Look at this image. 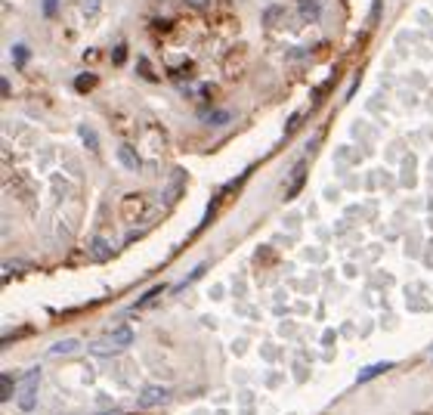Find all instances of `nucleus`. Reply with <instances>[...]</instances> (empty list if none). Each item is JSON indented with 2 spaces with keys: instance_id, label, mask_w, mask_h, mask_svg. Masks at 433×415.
<instances>
[{
  "instance_id": "nucleus-1",
  "label": "nucleus",
  "mask_w": 433,
  "mask_h": 415,
  "mask_svg": "<svg viewBox=\"0 0 433 415\" xmlns=\"http://www.w3.org/2000/svg\"><path fill=\"white\" fill-rule=\"evenodd\" d=\"M133 344V328L130 326H118L111 334H105L102 341H93L90 344V353L93 357H115V353H121L124 347Z\"/></svg>"
},
{
  "instance_id": "nucleus-2",
  "label": "nucleus",
  "mask_w": 433,
  "mask_h": 415,
  "mask_svg": "<svg viewBox=\"0 0 433 415\" xmlns=\"http://www.w3.org/2000/svg\"><path fill=\"white\" fill-rule=\"evenodd\" d=\"M37 387H41V369H31L16 390V406L22 409V412H31V409L37 406Z\"/></svg>"
},
{
  "instance_id": "nucleus-3",
  "label": "nucleus",
  "mask_w": 433,
  "mask_h": 415,
  "mask_svg": "<svg viewBox=\"0 0 433 415\" xmlns=\"http://www.w3.org/2000/svg\"><path fill=\"white\" fill-rule=\"evenodd\" d=\"M164 400H170V387H146L140 396H136V406L140 409H152V406H158V403H164Z\"/></svg>"
},
{
  "instance_id": "nucleus-4",
  "label": "nucleus",
  "mask_w": 433,
  "mask_h": 415,
  "mask_svg": "<svg viewBox=\"0 0 433 415\" xmlns=\"http://www.w3.org/2000/svg\"><path fill=\"white\" fill-rule=\"evenodd\" d=\"M118 161H121L127 171H140V158H136V152L130 146H118Z\"/></svg>"
},
{
  "instance_id": "nucleus-5",
  "label": "nucleus",
  "mask_w": 433,
  "mask_h": 415,
  "mask_svg": "<svg viewBox=\"0 0 433 415\" xmlns=\"http://www.w3.org/2000/svg\"><path fill=\"white\" fill-rule=\"evenodd\" d=\"M390 369H393V363H375V365H368V369H362V372H359V384L371 381V378L384 375V372H390Z\"/></svg>"
},
{
  "instance_id": "nucleus-6",
  "label": "nucleus",
  "mask_w": 433,
  "mask_h": 415,
  "mask_svg": "<svg viewBox=\"0 0 433 415\" xmlns=\"http://www.w3.org/2000/svg\"><path fill=\"white\" fill-rule=\"evenodd\" d=\"M232 121V111H226V109H216V111H208L204 115V124L208 127H223V124H229Z\"/></svg>"
},
{
  "instance_id": "nucleus-7",
  "label": "nucleus",
  "mask_w": 433,
  "mask_h": 415,
  "mask_svg": "<svg viewBox=\"0 0 433 415\" xmlns=\"http://www.w3.org/2000/svg\"><path fill=\"white\" fill-rule=\"evenodd\" d=\"M297 10H300L303 22H315V19H319V0H300Z\"/></svg>"
},
{
  "instance_id": "nucleus-8",
  "label": "nucleus",
  "mask_w": 433,
  "mask_h": 415,
  "mask_svg": "<svg viewBox=\"0 0 433 415\" xmlns=\"http://www.w3.org/2000/svg\"><path fill=\"white\" fill-rule=\"evenodd\" d=\"M78 341H74V338H68V341H59V344H53V347H49V357H68V353H74V350H78Z\"/></svg>"
},
{
  "instance_id": "nucleus-9",
  "label": "nucleus",
  "mask_w": 433,
  "mask_h": 415,
  "mask_svg": "<svg viewBox=\"0 0 433 415\" xmlns=\"http://www.w3.org/2000/svg\"><path fill=\"white\" fill-rule=\"evenodd\" d=\"M90 254H93V257H96V260H105V257H109V254H111V248L105 245L102 239H93V245H90Z\"/></svg>"
},
{
  "instance_id": "nucleus-10",
  "label": "nucleus",
  "mask_w": 433,
  "mask_h": 415,
  "mask_svg": "<svg viewBox=\"0 0 433 415\" xmlns=\"http://www.w3.org/2000/svg\"><path fill=\"white\" fill-rule=\"evenodd\" d=\"M161 291H164V285H155V288H152V291H146V295H142V297H140V301H136V310H140V307H146V304H152V301H155V297H158V295H161Z\"/></svg>"
},
{
  "instance_id": "nucleus-11",
  "label": "nucleus",
  "mask_w": 433,
  "mask_h": 415,
  "mask_svg": "<svg viewBox=\"0 0 433 415\" xmlns=\"http://www.w3.org/2000/svg\"><path fill=\"white\" fill-rule=\"evenodd\" d=\"M12 62H16L19 68L28 62V50H25V43H16V50H12Z\"/></svg>"
},
{
  "instance_id": "nucleus-12",
  "label": "nucleus",
  "mask_w": 433,
  "mask_h": 415,
  "mask_svg": "<svg viewBox=\"0 0 433 415\" xmlns=\"http://www.w3.org/2000/svg\"><path fill=\"white\" fill-rule=\"evenodd\" d=\"M300 186H303V167H297V173H294V183L288 186V198H294L297 192H300Z\"/></svg>"
},
{
  "instance_id": "nucleus-13",
  "label": "nucleus",
  "mask_w": 433,
  "mask_h": 415,
  "mask_svg": "<svg viewBox=\"0 0 433 415\" xmlns=\"http://www.w3.org/2000/svg\"><path fill=\"white\" fill-rule=\"evenodd\" d=\"M278 16H282V6H269V10L263 12V22H266V25H276Z\"/></svg>"
},
{
  "instance_id": "nucleus-14",
  "label": "nucleus",
  "mask_w": 433,
  "mask_h": 415,
  "mask_svg": "<svg viewBox=\"0 0 433 415\" xmlns=\"http://www.w3.org/2000/svg\"><path fill=\"white\" fill-rule=\"evenodd\" d=\"M0 396H3V403L12 400V378L10 375H3V390H0Z\"/></svg>"
},
{
  "instance_id": "nucleus-15",
  "label": "nucleus",
  "mask_w": 433,
  "mask_h": 415,
  "mask_svg": "<svg viewBox=\"0 0 433 415\" xmlns=\"http://www.w3.org/2000/svg\"><path fill=\"white\" fill-rule=\"evenodd\" d=\"M74 84H78V90H87V87H93V78H87V74H80V78L74 81Z\"/></svg>"
},
{
  "instance_id": "nucleus-16",
  "label": "nucleus",
  "mask_w": 433,
  "mask_h": 415,
  "mask_svg": "<svg viewBox=\"0 0 433 415\" xmlns=\"http://www.w3.org/2000/svg\"><path fill=\"white\" fill-rule=\"evenodd\" d=\"M80 136H84V140H87V142H90V146H93V149H96V136H93V134H90V130H87V127H80Z\"/></svg>"
},
{
  "instance_id": "nucleus-17",
  "label": "nucleus",
  "mask_w": 433,
  "mask_h": 415,
  "mask_svg": "<svg viewBox=\"0 0 433 415\" xmlns=\"http://www.w3.org/2000/svg\"><path fill=\"white\" fill-rule=\"evenodd\" d=\"M186 3L198 6V10H208V6H210V0H186Z\"/></svg>"
},
{
  "instance_id": "nucleus-18",
  "label": "nucleus",
  "mask_w": 433,
  "mask_h": 415,
  "mask_svg": "<svg viewBox=\"0 0 433 415\" xmlns=\"http://www.w3.org/2000/svg\"><path fill=\"white\" fill-rule=\"evenodd\" d=\"M53 10H56V0H47V3H43V12H47V16H53Z\"/></svg>"
},
{
  "instance_id": "nucleus-19",
  "label": "nucleus",
  "mask_w": 433,
  "mask_h": 415,
  "mask_svg": "<svg viewBox=\"0 0 433 415\" xmlns=\"http://www.w3.org/2000/svg\"><path fill=\"white\" fill-rule=\"evenodd\" d=\"M84 6H87V10H99V0H87Z\"/></svg>"
},
{
  "instance_id": "nucleus-20",
  "label": "nucleus",
  "mask_w": 433,
  "mask_h": 415,
  "mask_svg": "<svg viewBox=\"0 0 433 415\" xmlns=\"http://www.w3.org/2000/svg\"><path fill=\"white\" fill-rule=\"evenodd\" d=\"M105 415H118V412H105Z\"/></svg>"
}]
</instances>
